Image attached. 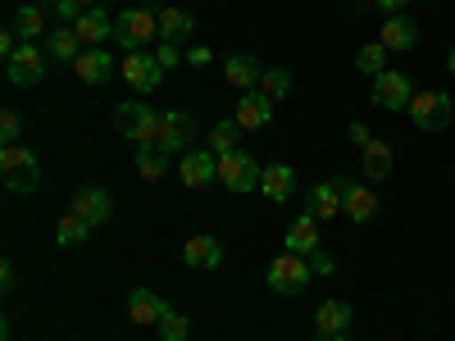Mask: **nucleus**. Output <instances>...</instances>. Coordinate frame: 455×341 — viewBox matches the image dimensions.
I'll return each instance as SVG.
<instances>
[{"mask_svg": "<svg viewBox=\"0 0 455 341\" xmlns=\"http://www.w3.org/2000/svg\"><path fill=\"white\" fill-rule=\"evenodd\" d=\"M73 32H78L83 46H105L109 36H114V19H109L100 5H92V10H83L78 23H73Z\"/></svg>", "mask_w": 455, "mask_h": 341, "instance_id": "nucleus-18", "label": "nucleus"}, {"mask_svg": "<svg viewBox=\"0 0 455 341\" xmlns=\"http://www.w3.org/2000/svg\"><path fill=\"white\" fill-rule=\"evenodd\" d=\"M373 5H378V10H383V14L392 19V14H405V5H410V0H373Z\"/></svg>", "mask_w": 455, "mask_h": 341, "instance_id": "nucleus-40", "label": "nucleus"}, {"mask_svg": "<svg viewBox=\"0 0 455 341\" xmlns=\"http://www.w3.org/2000/svg\"><path fill=\"white\" fill-rule=\"evenodd\" d=\"M150 36H160V14L156 10L132 5V10H124L119 19H114V42H119L124 51H141Z\"/></svg>", "mask_w": 455, "mask_h": 341, "instance_id": "nucleus-5", "label": "nucleus"}, {"mask_svg": "<svg viewBox=\"0 0 455 341\" xmlns=\"http://www.w3.org/2000/svg\"><path fill=\"white\" fill-rule=\"evenodd\" d=\"M306 214H315L319 223H328V218H337L341 214V186H337V178H328V182H315L310 186V196H306Z\"/></svg>", "mask_w": 455, "mask_h": 341, "instance_id": "nucleus-19", "label": "nucleus"}, {"mask_svg": "<svg viewBox=\"0 0 455 341\" xmlns=\"http://www.w3.org/2000/svg\"><path fill=\"white\" fill-rule=\"evenodd\" d=\"M410 119H414V128H419V132H442L455 119V100L446 91H414Z\"/></svg>", "mask_w": 455, "mask_h": 341, "instance_id": "nucleus-6", "label": "nucleus"}, {"mask_svg": "<svg viewBox=\"0 0 455 341\" xmlns=\"http://www.w3.org/2000/svg\"><path fill=\"white\" fill-rule=\"evenodd\" d=\"M378 42H383L387 51H410L414 42H419V23H414L410 14H392L383 23V32H378Z\"/></svg>", "mask_w": 455, "mask_h": 341, "instance_id": "nucleus-25", "label": "nucleus"}, {"mask_svg": "<svg viewBox=\"0 0 455 341\" xmlns=\"http://www.w3.org/2000/svg\"><path fill=\"white\" fill-rule=\"evenodd\" d=\"M128 314H132L137 328H156V323L169 314V305H164V300L150 291V287H132V291H128Z\"/></svg>", "mask_w": 455, "mask_h": 341, "instance_id": "nucleus-16", "label": "nucleus"}, {"mask_svg": "<svg viewBox=\"0 0 455 341\" xmlns=\"http://www.w3.org/2000/svg\"><path fill=\"white\" fill-rule=\"evenodd\" d=\"M73 214H83L92 227H100L109 214H114V196L105 192V186H83L78 196H73V205H68Z\"/></svg>", "mask_w": 455, "mask_h": 341, "instance_id": "nucleus-17", "label": "nucleus"}, {"mask_svg": "<svg viewBox=\"0 0 455 341\" xmlns=\"http://www.w3.org/2000/svg\"><path fill=\"white\" fill-rule=\"evenodd\" d=\"M46 55L51 59H64V64H73V59H78L83 55V42H78V32H73V28H51L46 32Z\"/></svg>", "mask_w": 455, "mask_h": 341, "instance_id": "nucleus-28", "label": "nucleus"}, {"mask_svg": "<svg viewBox=\"0 0 455 341\" xmlns=\"http://www.w3.org/2000/svg\"><path fill=\"white\" fill-rule=\"evenodd\" d=\"M233 119L242 132H255V128H269L274 123V100L264 96V91H242L237 109H233Z\"/></svg>", "mask_w": 455, "mask_h": 341, "instance_id": "nucleus-14", "label": "nucleus"}, {"mask_svg": "<svg viewBox=\"0 0 455 341\" xmlns=\"http://www.w3.org/2000/svg\"><path fill=\"white\" fill-rule=\"evenodd\" d=\"M446 68H451V73H455V46H451V55H446Z\"/></svg>", "mask_w": 455, "mask_h": 341, "instance_id": "nucleus-43", "label": "nucleus"}, {"mask_svg": "<svg viewBox=\"0 0 455 341\" xmlns=\"http://www.w3.org/2000/svg\"><path fill=\"white\" fill-rule=\"evenodd\" d=\"M114 123H119V132L141 150V146H156L160 137V114L150 109L146 100H124L119 109H114Z\"/></svg>", "mask_w": 455, "mask_h": 341, "instance_id": "nucleus-3", "label": "nucleus"}, {"mask_svg": "<svg viewBox=\"0 0 455 341\" xmlns=\"http://www.w3.org/2000/svg\"><path fill=\"white\" fill-rule=\"evenodd\" d=\"M156 328H160V341H187L192 337V323H187V314H178V310H169Z\"/></svg>", "mask_w": 455, "mask_h": 341, "instance_id": "nucleus-34", "label": "nucleus"}, {"mask_svg": "<svg viewBox=\"0 0 455 341\" xmlns=\"http://www.w3.org/2000/svg\"><path fill=\"white\" fill-rule=\"evenodd\" d=\"M196 36V19L187 10H160V42L164 46H187Z\"/></svg>", "mask_w": 455, "mask_h": 341, "instance_id": "nucleus-23", "label": "nucleus"}, {"mask_svg": "<svg viewBox=\"0 0 455 341\" xmlns=\"http://www.w3.org/2000/svg\"><path fill=\"white\" fill-rule=\"evenodd\" d=\"M360 173L369 178V182H383V178H392V141H369L364 146V160H360Z\"/></svg>", "mask_w": 455, "mask_h": 341, "instance_id": "nucleus-26", "label": "nucleus"}, {"mask_svg": "<svg viewBox=\"0 0 455 341\" xmlns=\"http://www.w3.org/2000/svg\"><path fill=\"white\" fill-rule=\"evenodd\" d=\"M378 109H410V100H414V87H410V78L405 73H396V68H387V73H378L373 78V96H369Z\"/></svg>", "mask_w": 455, "mask_h": 341, "instance_id": "nucleus-10", "label": "nucleus"}, {"mask_svg": "<svg viewBox=\"0 0 455 341\" xmlns=\"http://www.w3.org/2000/svg\"><path fill=\"white\" fill-rule=\"evenodd\" d=\"M310 264H315V274H332V259H328L323 250H315V255H310Z\"/></svg>", "mask_w": 455, "mask_h": 341, "instance_id": "nucleus-41", "label": "nucleus"}, {"mask_svg": "<svg viewBox=\"0 0 455 341\" xmlns=\"http://www.w3.org/2000/svg\"><path fill=\"white\" fill-rule=\"evenodd\" d=\"M259 178H264V169L255 164V155L251 150H228V155H219V182L228 186L233 196H251V192H259Z\"/></svg>", "mask_w": 455, "mask_h": 341, "instance_id": "nucleus-4", "label": "nucleus"}, {"mask_svg": "<svg viewBox=\"0 0 455 341\" xmlns=\"http://www.w3.org/2000/svg\"><path fill=\"white\" fill-rule=\"evenodd\" d=\"M182 264H187V269H219V264H223V246L214 237H187L182 242Z\"/></svg>", "mask_w": 455, "mask_h": 341, "instance_id": "nucleus-22", "label": "nucleus"}, {"mask_svg": "<svg viewBox=\"0 0 455 341\" xmlns=\"http://www.w3.org/2000/svg\"><path fill=\"white\" fill-rule=\"evenodd\" d=\"M42 5H46V14H55L60 23H78L83 19V5H78V0H42Z\"/></svg>", "mask_w": 455, "mask_h": 341, "instance_id": "nucleus-35", "label": "nucleus"}, {"mask_svg": "<svg viewBox=\"0 0 455 341\" xmlns=\"http://www.w3.org/2000/svg\"><path fill=\"white\" fill-rule=\"evenodd\" d=\"M387 46L383 42H364L360 51H355V68L360 73H369V78H378V73H387Z\"/></svg>", "mask_w": 455, "mask_h": 341, "instance_id": "nucleus-31", "label": "nucleus"}, {"mask_svg": "<svg viewBox=\"0 0 455 341\" xmlns=\"http://www.w3.org/2000/svg\"><path fill=\"white\" fill-rule=\"evenodd\" d=\"M156 59H160V68H178V64H187V55H182L178 46H160Z\"/></svg>", "mask_w": 455, "mask_h": 341, "instance_id": "nucleus-37", "label": "nucleus"}, {"mask_svg": "<svg viewBox=\"0 0 455 341\" xmlns=\"http://www.w3.org/2000/svg\"><path fill=\"white\" fill-rule=\"evenodd\" d=\"M137 173H141L146 182H160V178L169 173V155H164L160 146H141V150H137Z\"/></svg>", "mask_w": 455, "mask_h": 341, "instance_id": "nucleus-30", "label": "nucleus"}, {"mask_svg": "<svg viewBox=\"0 0 455 341\" xmlns=\"http://www.w3.org/2000/svg\"><path fill=\"white\" fill-rule=\"evenodd\" d=\"M78 5H83V10H92V5H100V0H78Z\"/></svg>", "mask_w": 455, "mask_h": 341, "instance_id": "nucleus-44", "label": "nucleus"}, {"mask_svg": "<svg viewBox=\"0 0 455 341\" xmlns=\"http://www.w3.org/2000/svg\"><path fill=\"white\" fill-rule=\"evenodd\" d=\"M315 278H319V274H315L310 255H296V250H283V255L269 264V274H264L269 291H278V296H300Z\"/></svg>", "mask_w": 455, "mask_h": 341, "instance_id": "nucleus-2", "label": "nucleus"}, {"mask_svg": "<svg viewBox=\"0 0 455 341\" xmlns=\"http://www.w3.org/2000/svg\"><path fill=\"white\" fill-rule=\"evenodd\" d=\"M46 59H51L46 46L23 42V46L5 59V64H10V68H5V73H10V83H14V87H36V83L46 78Z\"/></svg>", "mask_w": 455, "mask_h": 341, "instance_id": "nucleus-7", "label": "nucleus"}, {"mask_svg": "<svg viewBox=\"0 0 455 341\" xmlns=\"http://www.w3.org/2000/svg\"><path fill=\"white\" fill-rule=\"evenodd\" d=\"M323 341H351V337H347V332H341V337H323Z\"/></svg>", "mask_w": 455, "mask_h": 341, "instance_id": "nucleus-45", "label": "nucleus"}, {"mask_svg": "<svg viewBox=\"0 0 455 341\" xmlns=\"http://www.w3.org/2000/svg\"><path fill=\"white\" fill-rule=\"evenodd\" d=\"M10 28L23 36V42H36V36H46V32H51V28H46V5H42V0H36V5H19Z\"/></svg>", "mask_w": 455, "mask_h": 341, "instance_id": "nucleus-27", "label": "nucleus"}, {"mask_svg": "<svg viewBox=\"0 0 455 341\" xmlns=\"http://www.w3.org/2000/svg\"><path fill=\"white\" fill-rule=\"evenodd\" d=\"M0 287H5V291H14V264H10V259L0 264Z\"/></svg>", "mask_w": 455, "mask_h": 341, "instance_id": "nucleus-42", "label": "nucleus"}, {"mask_svg": "<svg viewBox=\"0 0 455 341\" xmlns=\"http://www.w3.org/2000/svg\"><path fill=\"white\" fill-rule=\"evenodd\" d=\"M223 78H228V87H237V91H259L264 64L255 55H228L223 59Z\"/></svg>", "mask_w": 455, "mask_h": 341, "instance_id": "nucleus-15", "label": "nucleus"}, {"mask_svg": "<svg viewBox=\"0 0 455 341\" xmlns=\"http://www.w3.org/2000/svg\"><path fill=\"white\" fill-rule=\"evenodd\" d=\"M355 323V310L347 305V300H323L319 305V314H315V328H319V337H341Z\"/></svg>", "mask_w": 455, "mask_h": 341, "instance_id": "nucleus-24", "label": "nucleus"}, {"mask_svg": "<svg viewBox=\"0 0 455 341\" xmlns=\"http://www.w3.org/2000/svg\"><path fill=\"white\" fill-rule=\"evenodd\" d=\"M178 178H182V186H210V182H219V155H214V150H187V155L178 160Z\"/></svg>", "mask_w": 455, "mask_h": 341, "instance_id": "nucleus-12", "label": "nucleus"}, {"mask_svg": "<svg viewBox=\"0 0 455 341\" xmlns=\"http://www.w3.org/2000/svg\"><path fill=\"white\" fill-rule=\"evenodd\" d=\"M259 91L269 96V100H283L291 91V73L287 68H264V78H259Z\"/></svg>", "mask_w": 455, "mask_h": 341, "instance_id": "nucleus-33", "label": "nucleus"}, {"mask_svg": "<svg viewBox=\"0 0 455 341\" xmlns=\"http://www.w3.org/2000/svg\"><path fill=\"white\" fill-rule=\"evenodd\" d=\"M287 250H296V255H315L319 250V218L315 214H296L291 223H287V242H283Z\"/></svg>", "mask_w": 455, "mask_h": 341, "instance_id": "nucleus-20", "label": "nucleus"}, {"mask_svg": "<svg viewBox=\"0 0 455 341\" xmlns=\"http://www.w3.org/2000/svg\"><path fill=\"white\" fill-rule=\"evenodd\" d=\"M187 64H192V68H210L214 64V51L210 46H192V51H187Z\"/></svg>", "mask_w": 455, "mask_h": 341, "instance_id": "nucleus-38", "label": "nucleus"}, {"mask_svg": "<svg viewBox=\"0 0 455 341\" xmlns=\"http://www.w3.org/2000/svg\"><path fill=\"white\" fill-rule=\"evenodd\" d=\"M23 137V119H19V109H5L0 114V146H14Z\"/></svg>", "mask_w": 455, "mask_h": 341, "instance_id": "nucleus-36", "label": "nucleus"}, {"mask_svg": "<svg viewBox=\"0 0 455 341\" xmlns=\"http://www.w3.org/2000/svg\"><path fill=\"white\" fill-rule=\"evenodd\" d=\"M259 192L269 196L274 205H287V201L296 196V169H291V164H274V169H264Z\"/></svg>", "mask_w": 455, "mask_h": 341, "instance_id": "nucleus-21", "label": "nucleus"}, {"mask_svg": "<svg viewBox=\"0 0 455 341\" xmlns=\"http://www.w3.org/2000/svg\"><path fill=\"white\" fill-rule=\"evenodd\" d=\"M192 137H196L192 114H178V109L160 114V137H156V146L164 150L169 160H173V155H187V146H192Z\"/></svg>", "mask_w": 455, "mask_h": 341, "instance_id": "nucleus-9", "label": "nucleus"}, {"mask_svg": "<svg viewBox=\"0 0 455 341\" xmlns=\"http://www.w3.org/2000/svg\"><path fill=\"white\" fill-rule=\"evenodd\" d=\"M347 137H351V141H355V146H360V150H364V146H369V141H373V132H369V128H364V123H360V119H355V123H351V132H347Z\"/></svg>", "mask_w": 455, "mask_h": 341, "instance_id": "nucleus-39", "label": "nucleus"}, {"mask_svg": "<svg viewBox=\"0 0 455 341\" xmlns=\"http://www.w3.org/2000/svg\"><path fill=\"white\" fill-rule=\"evenodd\" d=\"M119 73L128 78V87L141 91V96H150V91L160 87V78H164L160 59H156V55H146V51H128V55L119 59Z\"/></svg>", "mask_w": 455, "mask_h": 341, "instance_id": "nucleus-8", "label": "nucleus"}, {"mask_svg": "<svg viewBox=\"0 0 455 341\" xmlns=\"http://www.w3.org/2000/svg\"><path fill=\"white\" fill-rule=\"evenodd\" d=\"M0 173H5V192H14V196H28L42 186V160H36L23 141L0 146Z\"/></svg>", "mask_w": 455, "mask_h": 341, "instance_id": "nucleus-1", "label": "nucleus"}, {"mask_svg": "<svg viewBox=\"0 0 455 341\" xmlns=\"http://www.w3.org/2000/svg\"><path fill=\"white\" fill-rule=\"evenodd\" d=\"M87 237H92V223H87L83 214L64 210V218L55 223V242H60V246H78V242H87Z\"/></svg>", "mask_w": 455, "mask_h": 341, "instance_id": "nucleus-29", "label": "nucleus"}, {"mask_svg": "<svg viewBox=\"0 0 455 341\" xmlns=\"http://www.w3.org/2000/svg\"><path fill=\"white\" fill-rule=\"evenodd\" d=\"M237 137H242L237 119H223V123L210 128V146H205V150H214V155H228V150H237Z\"/></svg>", "mask_w": 455, "mask_h": 341, "instance_id": "nucleus-32", "label": "nucleus"}, {"mask_svg": "<svg viewBox=\"0 0 455 341\" xmlns=\"http://www.w3.org/2000/svg\"><path fill=\"white\" fill-rule=\"evenodd\" d=\"M73 73H78L87 87H105L114 73H119V64L105 55V46H83V55L73 59Z\"/></svg>", "mask_w": 455, "mask_h": 341, "instance_id": "nucleus-13", "label": "nucleus"}, {"mask_svg": "<svg viewBox=\"0 0 455 341\" xmlns=\"http://www.w3.org/2000/svg\"><path fill=\"white\" fill-rule=\"evenodd\" d=\"M337 186H341V214H347L351 223H369V218L378 214V196L369 192L364 182H355V178H337Z\"/></svg>", "mask_w": 455, "mask_h": 341, "instance_id": "nucleus-11", "label": "nucleus"}]
</instances>
